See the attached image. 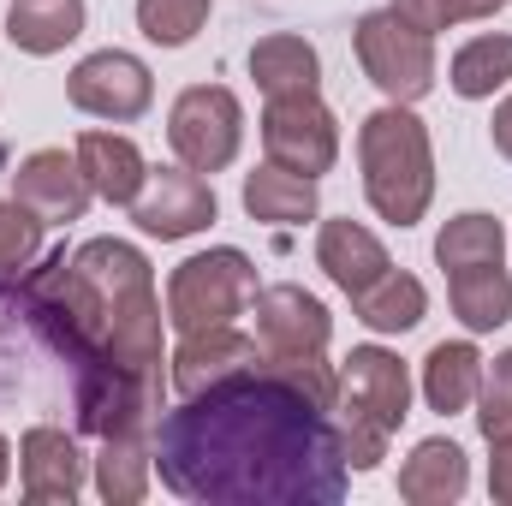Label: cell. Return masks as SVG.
<instances>
[{"mask_svg": "<svg viewBox=\"0 0 512 506\" xmlns=\"http://www.w3.org/2000/svg\"><path fill=\"white\" fill-rule=\"evenodd\" d=\"M149 453L161 489L191 506H334L352 483L334 411L268 358L161 411Z\"/></svg>", "mask_w": 512, "mask_h": 506, "instance_id": "cell-1", "label": "cell"}, {"mask_svg": "<svg viewBox=\"0 0 512 506\" xmlns=\"http://www.w3.org/2000/svg\"><path fill=\"white\" fill-rule=\"evenodd\" d=\"M72 262L96 286V304H102V358L90 370H126V376L161 381V298H155L149 256L126 239H84Z\"/></svg>", "mask_w": 512, "mask_h": 506, "instance_id": "cell-2", "label": "cell"}, {"mask_svg": "<svg viewBox=\"0 0 512 506\" xmlns=\"http://www.w3.org/2000/svg\"><path fill=\"white\" fill-rule=\"evenodd\" d=\"M358 167H364V197L387 227H417L429 215L435 149H429V126L405 102H387L358 126Z\"/></svg>", "mask_w": 512, "mask_h": 506, "instance_id": "cell-3", "label": "cell"}, {"mask_svg": "<svg viewBox=\"0 0 512 506\" xmlns=\"http://www.w3.org/2000/svg\"><path fill=\"white\" fill-rule=\"evenodd\" d=\"M411 417V370L387 346H352L340 387H334V423L346 441L352 471H376L387 459V441Z\"/></svg>", "mask_w": 512, "mask_h": 506, "instance_id": "cell-4", "label": "cell"}, {"mask_svg": "<svg viewBox=\"0 0 512 506\" xmlns=\"http://www.w3.org/2000/svg\"><path fill=\"white\" fill-rule=\"evenodd\" d=\"M256 304V262L233 245H215V251L185 256L173 274H167V322L179 334H197V328H227L239 322Z\"/></svg>", "mask_w": 512, "mask_h": 506, "instance_id": "cell-5", "label": "cell"}, {"mask_svg": "<svg viewBox=\"0 0 512 506\" xmlns=\"http://www.w3.org/2000/svg\"><path fill=\"white\" fill-rule=\"evenodd\" d=\"M352 48H358L364 78L382 90L387 102H405L411 108V102H423L435 90V36H423L417 24H405L393 6L358 18Z\"/></svg>", "mask_w": 512, "mask_h": 506, "instance_id": "cell-6", "label": "cell"}, {"mask_svg": "<svg viewBox=\"0 0 512 506\" xmlns=\"http://www.w3.org/2000/svg\"><path fill=\"white\" fill-rule=\"evenodd\" d=\"M167 143L191 173H221L239 161L245 143V108L227 84H191L179 90L173 114H167Z\"/></svg>", "mask_w": 512, "mask_h": 506, "instance_id": "cell-7", "label": "cell"}, {"mask_svg": "<svg viewBox=\"0 0 512 506\" xmlns=\"http://www.w3.org/2000/svg\"><path fill=\"white\" fill-rule=\"evenodd\" d=\"M262 149L274 167L322 179L340 161V120L322 96H280L262 108Z\"/></svg>", "mask_w": 512, "mask_h": 506, "instance_id": "cell-8", "label": "cell"}, {"mask_svg": "<svg viewBox=\"0 0 512 506\" xmlns=\"http://www.w3.org/2000/svg\"><path fill=\"white\" fill-rule=\"evenodd\" d=\"M66 102L90 120H114V126H131L149 114L155 102V78L149 66L126 54V48H102V54H84L66 78Z\"/></svg>", "mask_w": 512, "mask_h": 506, "instance_id": "cell-9", "label": "cell"}, {"mask_svg": "<svg viewBox=\"0 0 512 506\" xmlns=\"http://www.w3.org/2000/svg\"><path fill=\"white\" fill-rule=\"evenodd\" d=\"M215 215H221L215 185H209L203 173H191L185 161H179V167H149V179H143V191H137V203H131L137 233H149V239H161V245L215 227Z\"/></svg>", "mask_w": 512, "mask_h": 506, "instance_id": "cell-10", "label": "cell"}, {"mask_svg": "<svg viewBox=\"0 0 512 506\" xmlns=\"http://www.w3.org/2000/svg\"><path fill=\"white\" fill-rule=\"evenodd\" d=\"M256 346L262 358H304V352H328V334H334V316L316 292L280 280V286H262L256 292Z\"/></svg>", "mask_w": 512, "mask_h": 506, "instance_id": "cell-11", "label": "cell"}, {"mask_svg": "<svg viewBox=\"0 0 512 506\" xmlns=\"http://www.w3.org/2000/svg\"><path fill=\"white\" fill-rule=\"evenodd\" d=\"M90 197H96V191H90L78 155H66V149H36V155H24L18 173H12V203H24L42 227H72V221H84Z\"/></svg>", "mask_w": 512, "mask_h": 506, "instance_id": "cell-12", "label": "cell"}, {"mask_svg": "<svg viewBox=\"0 0 512 506\" xmlns=\"http://www.w3.org/2000/svg\"><path fill=\"white\" fill-rule=\"evenodd\" d=\"M84 477H90V459L78 453V441L54 423H36L24 429L18 441V489L30 506H72L84 495Z\"/></svg>", "mask_w": 512, "mask_h": 506, "instance_id": "cell-13", "label": "cell"}, {"mask_svg": "<svg viewBox=\"0 0 512 506\" xmlns=\"http://www.w3.org/2000/svg\"><path fill=\"white\" fill-rule=\"evenodd\" d=\"M256 364H262V346H256L251 334H239L233 322H227V328L179 334V346H173V393H179V399H197V393L245 376Z\"/></svg>", "mask_w": 512, "mask_h": 506, "instance_id": "cell-14", "label": "cell"}, {"mask_svg": "<svg viewBox=\"0 0 512 506\" xmlns=\"http://www.w3.org/2000/svg\"><path fill=\"white\" fill-rule=\"evenodd\" d=\"M72 155H78V167H84V179H90V191L102 203H114V209L137 203V191L149 179V161H143V149L131 143L126 131H78Z\"/></svg>", "mask_w": 512, "mask_h": 506, "instance_id": "cell-15", "label": "cell"}, {"mask_svg": "<svg viewBox=\"0 0 512 506\" xmlns=\"http://www.w3.org/2000/svg\"><path fill=\"white\" fill-rule=\"evenodd\" d=\"M465 489H471V459L447 435L417 441L411 459L399 465V501H411V506H453V501H465Z\"/></svg>", "mask_w": 512, "mask_h": 506, "instance_id": "cell-16", "label": "cell"}, {"mask_svg": "<svg viewBox=\"0 0 512 506\" xmlns=\"http://www.w3.org/2000/svg\"><path fill=\"white\" fill-rule=\"evenodd\" d=\"M316 262H322V274H328L346 298H358L364 286H376L387 268H393L387 245L370 227H358V221H322V233H316Z\"/></svg>", "mask_w": 512, "mask_h": 506, "instance_id": "cell-17", "label": "cell"}, {"mask_svg": "<svg viewBox=\"0 0 512 506\" xmlns=\"http://www.w3.org/2000/svg\"><path fill=\"white\" fill-rule=\"evenodd\" d=\"M251 78L256 90L268 96V102H280V96H316V84H322V54L304 42V36H262L251 48Z\"/></svg>", "mask_w": 512, "mask_h": 506, "instance_id": "cell-18", "label": "cell"}, {"mask_svg": "<svg viewBox=\"0 0 512 506\" xmlns=\"http://www.w3.org/2000/svg\"><path fill=\"white\" fill-rule=\"evenodd\" d=\"M316 179L304 173H286L274 161H262L256 173H245V215L251 221H268V227H304L316 221Z\"/></svg>", "mask_w": 512, "mask_h": 506, "instance_id": "cell-19", "label": "cell"}, {"mask_svg": "<svg viewBox=\"0 0 512 506\" xmlns=\"http://www.w3.org/2000/svg\"><path fill=\"white\" fill-rule=\"evenodd\" d=\"M477 387H483V352L471 340L429 346V358H423V399H429V411H441V417L471 411Z\"/></svg>", "mask_w": 512, "mask_h": 506, "instance_id": "cell-20", "label": "cell"}, {"mask_svg": "<svg viewBox=\"0 0 512 506\" xmlns=\"http://www.w3.org/2000/svg\"><path fill=\"white\" fill-rule=\"evenodd\" d=\"M447 298H453V316L465 322V334H495L512 322V274L507 262L495 268H453L447 274Z\"/></svg>", "mask_w": 512, "mask_h": 506, "instance_id": "cell-21", "label": "cell"}, {"mask_svg": "<svg viewBox=\"0 0 512 506\" xmlns=\"http://www.w3.org/2000/svg\"><path fill=\"white\" fill-rule=\"evenodd\" d=\"M6 36H12V48L48 60V54H60L66 42L84 36V0H12Z\"/></svg>", "mask_w": 512, "mask_h": 506, "instance_id": "cell-22", "label": "cell"}, {"mask_svg": "<svg viewBox=\"0 0 512 506\" xmlns=\"http://www.w3.org/2000/svg\"><path fill=\"white\" fill-rule=\"evenodd\" d=\"M352 310H358V322H364L370 334H411V328L429 316V292H423L417 274L387 268L376 286H364V292L352 298Z\"/></svg>", "mask_w": 512, "mask_h": 506, "instance_id": "cell-23", "label": "cell"}, {"mask_svg": "<svg viewBox=\"0 0 512 506\" xmlns=\"http://www.w3.org/2000/svg\"><path fill=\"white\" fill-rule=\"evenodd\" d=\"M149 477H155L149 435H108L102 441V453H96V495L108 506H137L149 495Z\"/></svg>", "mask_w": 512, "mask_h": 506, "instance_id": "cell-24", "label": "cell"}, {"mask_svg": "<svg viewBox=\"0 0 512 506\" xmlns=\"http://www.w3.org/2000/svg\"><path fill=\"white\" fill-rule=\"evenodd\" d=\"M447 84H453V96H465V102H489L495 90H507L512 84V36L507 30H495V36H471V42L453 54Z\"/></svg>", "mask_w": 512, "mask_h": 506, "instance_id": "cell-25", "label": "cell"}, {"mask_svg": "<svg viewBox=\"0 0 512 506\" xmlns=\"http://www.w3.org/2000/svg\"><path fill=\"white\" fill-rule=\"evenodd\" d=\"M435 262H441L447 274H453V268H495V262H507V233H501V221L483 215V209L453 215V221L435 233Z\"/></svg>", "mask_w": 512, "mask_h": 506, "instance_id": "cell-26", "label": "cell"}, {"mask_svg": "<svg viewBox=\"0 0 512 506\" xmlns=\"http://www.w3.org/2000/svg\"><path fill=\"white\" fill-rule=\"evenodd\" d=\"M42 233H48V227H42L24 203L0 197V298H12L18 280L36 268V256H42Z\"/></svg>", "mask_w": 512, "mask_h": 506, "instance_id": "cell-27", "label": "cell"}, {"mask_svg": "<svg viewBox=\"0 0 512 506\" xmlns=\"http://www.w3.org/2000/svg\"><path fill=\"white\" fill-rule=\"evenodd\" d=\"M209 24V0H137V30L155 48H185Z\"/></svg>", "mask_w": 512, "mask_h": 506, "instance_id": "cell-28", "label": "cell"}, {"mask_svg": "<svg viewBox=\"0 0 512 506\" xmlns=\"http://www.w3.org/2000/svg\"><path fill=\"white\" fill-rule=\"evenodd\" d=\"M477 429L489 447L512 441V346L489 364L483 358V387H477Z\"/></svg>", "mask_w": 512, "mask_h": 506, "instance_id": "cell-29", "label": "cell"}, {"mask_svg": "<svg viewBox=\"0 0 512 506\" xmlns=\"http://www.w3.org/2000/svg\"><path fill=\"white\" fill-rule=\"evenodd\" d=\"M393 12H399L405 24H417L423 36H441L447 24H465V18H459V0H393Z\"/></svg>", "mask_w": 512, "mask_h": 506, "instance_id": "cell-30", "label": "cell"}, {"mask_svg": "<svg viewBox=\"0 0 512 506\" xmlns=\"http://www.w3.org/2000/svg\"><path fill=\"white\" fill-rule=\"evenodd\" d=\"M489 495L501 506H512V441H501L495 459H489Z\"/></svg>", "mask_w": 512, "mask_h": 506, "instance_id": "cell-31", "label": "cell"}, {"mask_svg": "<svg viewBox=\"0 0 512 506\" xmlns=\"http://www.w3.org/2000/svg\"><path fill=\"white\" fill-rule=\"evenodd\" d=\"M489 137H495V155H507L512 161V96L495 108V120H489Z\"/></svg>", "mask_w": 512, "mask_h": 506, "instance_id": "cell-32", "label": "cell"}, {"mask_svg": "<svg viewBox=\"0 0 512 506\" xmlns=\"http://www.w3.org/2000/svg\"><path fill=\"white\" fill-rule=\"evenodd\" d=\"M507 0H459V18H495Z\"/></svg>", "mask_w": 512, "mask_h": 506, "instance_id": "cell-33", "label": "cell"}, {"mask_svg": "<svg viewBox=\"0 0 512 506\" xmlns=\"http://www.w3.org/2000/svg\"><path fill=\"white\" fill-rule=\"evenodd\" d=\"M6 477H12V441L0 435V489H6Z\"/></svg>", "mask_w": 512, "mask_h": 506, "instance_id": "cell-34", "label": "cell"}]
</instances>
